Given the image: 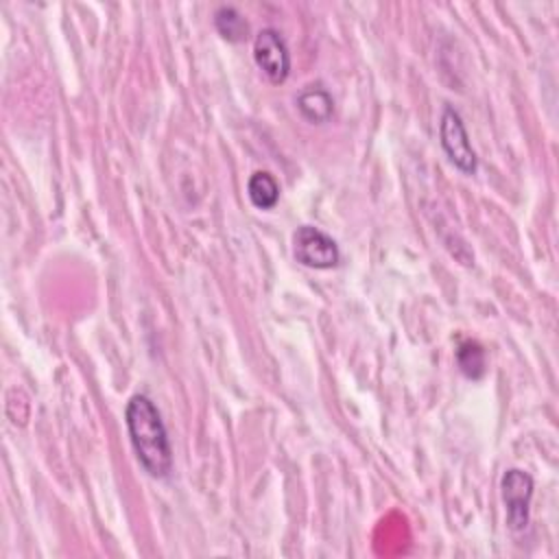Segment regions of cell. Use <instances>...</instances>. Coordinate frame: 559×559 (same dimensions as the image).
<instances>
[{
	"instance_id": "obj_3",
	"label": "cell",
	"mask_w": 559,
	"mask_h": 559,
	"mask_svg": "<svg viewBox=\"0 0 559 559\" xmlns=\"http://www.w3.org/2000/svg\"><path fill=\"white\" fill-rule=\"evenodd\" d=\"M293 255L299 264L317 271L334 269L341 260L336 240L314 225H299L293 231Z\"/></svg>"
},
{
	"instance_id": "obj_6",
	"label": "cell",
	"mask_w": 559,
	"mask_h": 559,
	"mask_svg": "<svg viewBox=\"0 0 559 559\" xmlns=\"http://www.w3.org/2000/svg\"><path fill=\"white\" fill-rule=\"evenodd\" d=\"M295 103L301 118L310 124H323L334 116V98L321 83L304 87Z\"/></svg>"
},
{
	"instance_id": "obj_1",
	"label": "cell",
	"mask_w": 559,
	"mask_h": 559,
	"mask_svg": "<svg viewBox=\"0 0 559 559\" xmlns=\"http://www.w3.org/2000/svg\"><path fill=\"white\" fill-rule=\"evenodd\" d=\"M124 424L144 472L153 478H166L173 472V450L155 404L142 393L131 395L124 408Z\"/></svg>"
},
{
	"instance_id": "obj_5",
	"label": "cell",
	"mask_w": 559,
	"mask_h": 559,
	"mask_svg": "<svg viewBox=\"0 0 559 559\" xmlns=\"http://www.w3.org/2000/svg\"><path fill=\"white\" fill-rule=\"evenodd\" d=\"M253 61L269 83L280 85L290 74V52L277 28H262L253 37Z\"/></svg>"
},
{
	"instance_id": "obj_2",
	"label": "cell",
	"mask_w": 559,
	"mask_h": 559,
	"mask_svg": "<svg viewBox=\"0 0 559 559\" xmlns=\"http://www.w3.org/2000/svg\"><path fill=\"white\" fill-rule=\"evenodd\" d=\"M439 142L445 153V157L452 162L454 168H459L463 175H474L478 168L476 151L469 142L467 129L463 124L461 114L454 107H443L439 118Z\"/></svg>"
},
{
	"instance_id": "obj_8",
	"label": "cell",
	"mask_w": 559,
	"mask_h": 559,
	"mask_svg": "<svg viewBox=\"0 0 559 559\" xmlns=\"http://www.w3.org/2000/svg\"><path fill=\"white\" fill-rule=\"evenodd\" d=\"M214 28L216 33L225 39V41H231V44H238L242 41L247 35H249V24L247 20L242 17V13L231 7V4H223L214 11Z\"/></svg>"
},
{
	"instance_id": "obj_7",
	"label": "cell",
	"mask_w": 559,
	"mask_h": 559,
	"mask_svg": "<svg viewBox=\"0 0 559 559\" xmlns=\"http://www.w3.org/2000/svg\"><path fill=\"white\" fill-rule=\"evenodd\" d=\"M247 197L258 210H273L280 201V186L275 177L266 170H255L247 179Z\"/></svg>"
},
{
	"instance_id": "obj_4",
	"label": "cell",
	"mask_w": 559,
	"mask_h": 559,
	"mask_svg": "<svg viewBox=\"0 0 559 559\" xmlns=\"http://www.w3.org/2000/svg\"><path fill=\"white\" fill-rule=\"evenodd\" d=\"M533 476L520 467H509L500 478V493L504 502L507 524L511 531H524L528 526L531 500H533Z\"/></svg>"
},
{
	"instance_id": "obj_9",
	"label": "cell",
	"mask_w": 559,
	"mask_h": 559,
	"mask_svg": "<svg viewBox=\"0 0 559 559\" xmlns=\"http://www.w3.org/2000/svg\"><path fill=\"white\" fill-rule=\"evenodd\" d=\"M459 371L469 380H480L487 373V354L480 343L463 341L456 349Z\"/></svg>"
}]
</instances>
